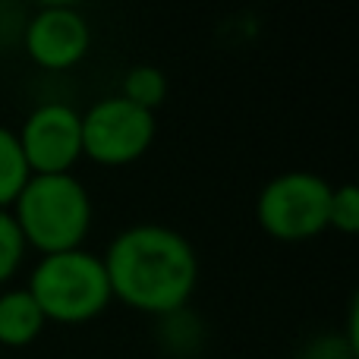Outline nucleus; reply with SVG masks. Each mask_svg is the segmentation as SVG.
<instances>
[{"label": "nucleus", "instance_id": "1", "mask_svg": "<svg viewBox=\"0 0 359 359\" xmlns=\"http://www.w3.org/2000/svg\"><path fill=\"white\" fill-rule=\"evenodd\" d=\"M111 297L142 316H168L189 306L198 287V255L168 224L123 227L101 255Z\"/></svg>", "mask_w": 359, "mask_h": 359}, {"label": "nucleus", "instance_id": "2", "mask_svg": "<svg viewBox=\"0 0 359 359\" xmlns=\"http://www.w3.org/2000/svg\"><path fill=\"white\" fill-rule=\"evenodd\" d=\"M25 246L38 255L82 249L95 224L92 192L76 174L29 177L10 208Z\"/></svg>", "mask_w": 359, "mask_h": 359}, {"label": "nucleus", "instance_id": "3", "mask_svg": "<svg viewBox=\"0 0 359 359\" xmlns=\"http://www.w3.org/2000/svg\"><path fill=\"white\" fill-rule=\"evenodd\" d=\"M25 290L38 303L41 316L57 325H86L114 303L104 262L86 246L38 255L25 280Z\"/></svg>", "mask_w": 359, "mask_h": 359}, {"label": "nucleus", "instance_id": "4", "mask_svg": "<svg viewBox=\"0 0 359 359\" xmlns=\"http://www.w3.org/2000/svg\"><path fill=\"white\" fill-rule=\"evenodd\" d=\"M331 189L334 186L312 170H284L271 177L255 198L259 227L280 243L316 240L328 230Z\"/></svg>", "mask_w": 359, "mask_h": 359}, {"label": "nucleus", "instance_id": "5", "mask_svg": "<svg viewBox=\"0 0 359 359\" xmlns=\"http://www.w3.org/2000/svg\"><path fill=\"white\" fill-rule=\"evenodd\" d=\"M158 136L151 111L120 95H104L82 111V158L98 168H130L149 155Z\"/></svg>", "mask_w": 359, "mask_h": 359}, {"label": "nucleus", "instance_id": "6", "mask_svg": "<svg viewBox=\"0 0 359 359\" xmlns=\"http://www.w3.org/2000/svg\"><path fill=\"white\" fill-rule=\"evenodd\" d=\"M16 139L32 177L73 174L82 161V111L69 101H41L25 114Z\"/></svg>", "mask_w": 359, "mask_h": 359}, {"label": "nucleus", "instance_id": "7", "mask_svg": "<svg viewBox=\"0 0 359 359\" xmlns=\"http://www.w3.org/2000/svg\"><path fill=\"white\" fill-rule=\"evenodd\" d=\"M19 44L41 73H69L88 57L92 25L79 6L44 4L22 19Z\"/></svg>", "mask_w": 359, "mask_h": 359}, {"label": "nucleus", "instance_id": "8", "mask_svg": "<svg viewBox=\"0 0 359 359\" xmlns=\"http://www.w3.org/2000/svg\"><path fill=\"white\" fill-rule=\"evenodd\" d=\"M48 318L25 287H4L0 290V347L22 350L41 337Z\"/></svg>", "mask_w": 359, "mask_h": 359}, {"label": "nucleus", "instance_id": "9", "mask_svg": "<svg viewBox=\"0 0 359 359\" xmlns=\"http://www.w3.org/2000/svg\"><path fill=\"white\" fill-rule=\"evenodd\" d=\"M158 344L168 350L170 356H196L205 344V322L189 309L168 312V316L158 318Z\"/></svg>", "mask_w": 359, "mask_h": 359}, {"label": "nucleus", "instance_id": "10", "mask_svg": "<svg viewBox=\"0 0 359 359\" xmlns=\"http://www.w3.org/2000/svg\"><path fill=\"white\" fill-rule=\"evenodd\" d=\"M168 76H164V69L151 67V63H136V67H130L123 73V79H120V98H126L130 104L142 107V111H151L155 114L158 107L168 101Z\"/></svg>", "mask_w": 359, "mask_h": 359}, {"label": "nucleus", "instance_id": "11", "mask_svg": "<svg viewBox=\"0 0 359 359\" xmlns=\"http://www.w3.org/2000/svg\"><path fill=\"white\" fill-rule=\"evenodd\" d=\"M32 170L25 164V155L19 149L16 130L0 123V211H10L19 198L22 186L29 183Z\"/></svg>", "mask_w": 359, "mask_h": 359}, {"label": "nucleus", "instance_id": "12", "mask_svg": "<svg viewBox=\"0 0 359 359\" xmlns=\"http://www.w3.org/2000/svg\"><path fill=\"white\" fill-rule=\"evenodd\" d=\"M25 255H29V246H25L13 215L10 211H0V290L19 274Z\"/></svg>", "mask_w": 359, "mask_h": 359}, {"label": "nucleus", "instance_id": "13", "mask_svg": "<svg viewBox=\"0 0 359 359\" xmlns=\"http://www.w3.org/2000/svg\"><path fill=\"white\" fill-rule=\"evenodd\" d=\"M328 230H337L344 236H353L359 230V189L353 183H344L331 189Z\"/></svg>", "mask_w": 359, "mask_h": 359}, {"label": "nucleus", "instance_id": "14", "mask_svg": "<svg viewBox=\"0 0 359 359\" xmlns=\"http://www.w3.org/2000/svg\"><path fill=\"white\" fill-rule=\"evenodd\" d=\"M359 353L347 344L344 334H322L312 337L303 350H299V359H356Z\"/></svg>", "mask_w": 359, "mask_h": 359}]
</instances>
